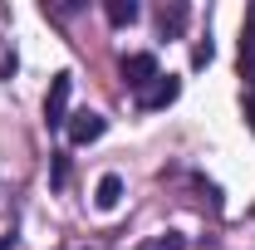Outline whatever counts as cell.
Here are the masks:
<instances>
[{
  "instance_id": "obj_1",
  "label": "cell",
  "mask_w": 255,
  "mask_h": 250,
  "mask_svg": "<svg viewBox=\"0 0 255 250\" xmlns=\"http://www.w3.org/2000/svg\"><path fill=\"white\" fill-rule=\"evenodd\" d=\"M69 94H74V74L64 69V74L49 79V94H44V123H49V127L69 123Z\"/></svg>"
},
{
  "instance_id": "obj_2",
  "label": "cell",
  "mask_w": 255,
  "mask_h": 250,
  "mask_svg": "<svg viewBox=\"0 0 255 250\" xmlns=\"http://www.w3.org/2000/svg\"><path fill=\"white\" fill-rule=\"evenodd\" d=\"M118 74H123V84L132 89V94H142L152 79H157V54H147V49H137V54H123V64H118Z\"/></svg>"
},
{
  "instance_id": "obj_3",
  "label": "cell",
  "mask_w": 255,
  "mask_h": 250,
  "mask_svg": "<svg viewBox=\"0 0 255 250\" xmlns=\"http://www.w3.org/2000/svg\"><path fill=\"white\" fill-rule=\"evenodd\" d=\"M64 132H69V142H74V147H89V142H98V137L108 132V118L94 113V108H84V113H69Z\"/></svg>"
},
{
  "instance_id": "obj_4",
  "label": "cell",
  "mask_w": 255,
  "mask_h": 250,
  "mask_svg": "<svg viewBox=\"0 0 255 250\" xmlns=\"http://www.w3.org/2000/svg\"><path fill=\"white\" fill-rule=\"evenodd\" d=\"M177 94H182V79H172V74H157L142 94H137V108L142 113H157V108H167V103H177Z\"/></svg>"
},
{
  "instance_id": "obj_5",
  "label": "cell",
  "mask_w": 255,
  "mask_h": 250,
  "mask_svg": "<svg viewBox=\"0 0 255 250\" xmlns=\"http://www.w3.org/2000/svg\"><path fill=\"white\" fill-rule=\"evenodd\" d=\"M187 15H191V10L182 5V0L162 5V10H157V34H162V39H177V34L187 30Z\"/></svg>"
},
{
  "instance_id": "obj_6",
  "label": "cell",
  "mask_w": 255,
  "mask_h": 250,
  "mask_svg": "<svg viewBox=\"0 0 255 250\" xmlns=\"http://www.w3.org/2000/svg\"><path fill=\"white\" fill-rule=\"evenodd\" d=\"M241 79L255 84V5L246 15V25H241Z\"/></svg>"
},
{
  "instance_id": "obj_7",
  "label": "cell",
  "mask_w": 255,
  "mask_h": 250,
  "mask_svg": "<svg viewBox=\"0 0 255 250\" xmlns=\"http://www.w3.org/2000/svg\"><path fill=\"white\" fill-rule=\"evenodd\" d=\"M118 201H123V177H118V172H103L98 187H94V206L98 211H113Z\"/></svg>"
},
{
  "instance_id": "obj_8",
  "label": "cell",
  "mask_w": 255,
  "mask_h": 250,
  "mask_svg": "<svg viewBox=\"0 0 255 250\" xmlns=\"http://www.w3.org/2000/svg\"><path fill=\"white\" fill-rule=\"evenodd\" d=\"M103 15H108L113 30H128V25H137L142 5H137V0H103Z\"/></svg>"
},
{
  "instance_id": "obj_9",
  "label": "cell",
  "mask_w": 255,
  "mask_h": 250,
  "mask_svg": "<svg viewBox=\"0 0 255 250\" xmlns=\"http://www.w3.org/2000/svg\"><path fill=\"white\" fill-rule=\"evenodd\" d=\"M137 250H187V236H182V231H162L152 241H142Z\"/></svg>"
},
{
  "instance_id": "obj_10",
  "label": "cell",
  "mask_w": 255,
  "mask_h": 250,
  "mask_svg": "<svg viewBox=\"0 0 255 250\" xmlns=\"http://www.w3.org/2000/svg\"><path fill=\"white\" fill-rule=\"evenodd\" d=\"M211 59H216V44H211V39H201V44L191 49V64H196V69H206Z\"/></svg>"
},
{
  "instance_id": "obj_11",
  "label": "cell",
  "mask_w": 255,
  "mask_h": 250,
  "mask_svg": "<svg viewBox=\"0 0 255 250\" xmlns=\"http://www.w3.org/2000/svg\"><path fill=\"white\" fill-rule=\"evenodd\" d=\"M196 187H201V201H206L211 211H221V187H216V182H201V177H196Z\"/></svg>"
},
{
  "instance_id": "obj_12",
  "label": "cell",
  "mask_w": 255,
  "mask_h": 250,
  "mask_svg": "<svg viewBox=\"0 0 255 250\" xmlns=\"http://www.w3.org/2000/svg\"><path fill=\"white\" fill-rule=\"evenodd\" d=\"M49 182H54V187H64V182H69V157H64V152H54V167H49Z\"/></svg>"
},
{
  "instance_id": "obj_13",
  "label": "cell",
  "mask_w": 255,
  "mask_h": 250,
  "mask_svg": "<svg viewBox=\"0 0 255 250\" xmlns=\"http://www.w3.org/2000/svg\"><path fill=\"white\" fill-rule=\"evenodd\" d=\"M241 113H246V123L255 132V84H246V98H241Z\"/></svg>"
},
{
  "instance_id": "obj_14",
  "label": "cell",
  "mask_w": 255,
  "mask_h": 250,
  "mask_svg": "<svg viewBox=\"0 0 255 250\" xmlns=\"http://www.w3.org/2000/svg\"><path fill=\"white\" fill-rule=\"evenodd\" d=\"M0 250H15V236H0Z\"/></svg>"
}]
</instances>
